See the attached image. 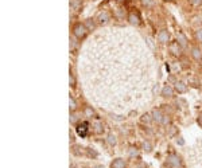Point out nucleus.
Returning <instances> with one entry per match:
<instances>
[{
  "mask_svg": "<svg viewBox=\"0 0 202 168\" xmlns=\"http://www.w3.org/2000/svg\"><path fill=\"white\" fill-rule=\"evenodd\" d=\"M78 70L85 94L94 105L117 114L150 104L158 67L139 34L105 28L82 47Z\"/></svg>",
  "mask_w": 202,
  "mask_h": 168,
  "instance_id": "1",
  "label": "nucleus"
},
{
  "mask_svg": "<svg viewBox=\"0 0 202 168\" xmlns=\"http://www.w3.org/2000/svg\"><path fill=\"white\" fill-rule=\"evenodd\" d=\"M73 32H74V35H76L77 38L82 39V38H85V36H86L88 28L85 27L84 24H76V26H74V28H73Z\"/></svg>",
  "mask_w": 202,
  "mask_h": 168,
  "instance_id": "2",
  "label": "nucleus"
},
{
  "mask_svg": "<svg viewBox=\"0 0 202 168\" xmlns=\"http://www.w3.org/2000/svg\"><path fill=\"white\" fill-rule=\"evenodd\" d=\"M88 126H89V124L86 123V121H85V123H81L80 125L77 126V135H78V136H81V137H86L88 136V130H89V128H88Z\"/></svg>",
  "mask_w": 202,
  "mask_h": 168,
  "instance_id": "3",
  "label": "nucleus"
},
{
  "mask_svg": "<svg viewBox=\"0 0 202 168\" xmlns=\"http://www.w3.org/2000/svg\"><path fill=\"white\" fill-rule=\"evenodd\" d=\"M167 163L170 165H173L174 168H178L179 165H181V160H179V158H178V156H175V155H170V156H168Z\"/></svg>",
  "mask_w": 202,
  "mask_h": 168,
  "instance_id": "4",
  "label": "nucleus"
},
{
  "mask_svg": "<svg viewBox=\"0 0 202 168\" xmlns=\"http://www.w3.org/2000/svg\"><path fill=\"white\" fill-rule=\"evenodd\" d=\"M111 168H126V163L123 159H116V160L112 161Z\"/></svg>",
  "mask_w": 202,
  "mask_h": 168,
  "instance_id": "5",
  "label": "nucleus"
},
{
  "mask_svg": "<svg viewBox=\"0 0 202 168\" xmlns=\"http://www.w3.org/2000/svg\"><path fill=\"white\" fill-rule=\"evenodd\" d=\"M173 93H174V90H173V88H171L170 85H164L163 89H162V96H164V97H171Z\"/></svg>",
  "mask_w": 202,
  "mask_h": 168,
  "instance_id": "6",
  "label": "nucleus"
},
{
  "mask_svg": "<svg viewBox=\"0 0 202 168\" xmlns=\"http://www.w3.org/2000/svg\"><path fill=\"white\" fill-rule=\"evenodd\" d=\"M175 89H177L178 93H185L187 90V86H186L185 82H182V81H178L177 84H175Z\"/></svg>",
  "mask_w": 202,
  "mask_h": 168,
  "instance_id": "7",
  "label": "nucleus"
},
{
  "mask_svg": "<svg viewBox=\"0 0 202 168\" xmlns=\"http://www.w3.org/2000/svg\"><path fill=\"white\" fill-rule=\"evenodd\" d=\"M168 38H170V35H168V32L166 31V30H162V31L158 34V39H159V42H167Z\"/></svg>",
  "mask_w": 202,
  "mask_h": 168,
  "instance_id": "8",
  "label": "nucleus"
},
{
  "mask_svg": "<svg viewBox=\"0 0 202 168\" xmlns=\"http://www.w3.org/2000/svg\"><path fill=\"white\" fill-rule=\"evenodd\" d=\"M128 20L131 24L133 26H139L140 24V18H139V15H135V14H131L128 16Z\"/></svg>",
  "mask_w": 202,
  "mask_h": 168,
  "instance_id": "9",
  "label": "nucleus"
},
{
  "mask_svg": "<svg viewBox=\"0 0 202 168\" xmlns=\"http://www.w3.org/2000/svg\"><path fill=\"white\" fill-rule=\"evenodd\" d=\"M163 117L164 116L160 113V110H156V109H155L152 112V120H155L156 123H162V121H163Z\"/></svg>",
  "mask_w": 202,
  "mask_h": 168,
  "instance_id": "10",
  "label": "nucleus"
},
{
  "mask_svg": "<svg viewBox=\"0 0 202 168\" xmlns=\"http://www.w3.org/2000/svg\"><path fill=\"white\" fill-rule=\"evenodd\" d=\"M109 20V15H108V12H101L100 15H98V22H100L101 24H105Z\"/></svg>",
  "mask_w": 202,
  "mask_h": 168,
  "instance_id": "11",
  "label": "nucleus"
},
{
  "mask_svg": "<svg viewBox=\"0 0 202 168\" xmlns=\"http://www.w3.org/2000/svg\"><path fill=\"white\" fill-rule=\"evenodd\" d=\"M186 42H187V40H186V36L183 35V34H181V32H179V34H177V43H179L182 47H185Z\"/></svg>",
  "mask_w": 202,
  "mask_h": 168,
  "instance_id": "12",
  "label": "nucleus"
},
{
  "mask_svg": "<svg viewBox=\"0 0 202 168\" xmlns=\"http://www.w3.org/2000/svg\"><path fill=\"white\" fill-rule=\"evenodd\" d=\"M191 54H193V56H194V58H195L197 61H199V59L202 58L201 50H199L198 47H193V49H191Z\"/></svg>",
  "mask_w": 202,
  "mask_h": 168,
  "instance_id": "13",
  "label": "nucleus"
},
{
  "mask_svg": "<svg viewBox=\"0 0 202 168\" xmlns=\"http://www.w3.org/2000/svg\"><path fill=\"white\" fill-rule=\"evenodd\" d=\"M70 6H72L73 10H78V8L81 7V3H80V1H77V0H73V1L70 3Z\"/></svg>",
  "mask_w": 202,
  "mask_h": 168,
  "instance_id": "14",
  "label": "nucleus"
},
{
  "mask_svg": "<svg viewBox=\"0 0 202 168\" xmlns=\"http://www.w3.org/2000/svg\"><path fill=\"white\" fill-rule=\"evenodd\" d=\"M108 143L111 144V145H115L116 144V136L115 135H109L108 136Z\"/></svg>",
  "mask_w": 202,
  "mask_h": 168,
  "instance_id": "15",
  "label": "nucleus"
},
{
  "mask_svg": "<svg viewBox=\"0 0 202 168\" xmlns=\"http://www.w3.org/2000/svg\"><path fill=\"white\" fill-rule=\"evenodd\" d=\"M69 104H70V109H72V110H74V109H76V101H74L72 97L69 98Z\"/></svg>",
  "mask_w": 202,
  "mask_h": 168,
  "instance_id": "16",
  "label": "nucleus"
},
{
  "mask_svg": "<svg viewBox=\"0 0 202 168\" xmlns=\"http://www.w3.org/2000/svg\"><path fill=\"white\" fill-rule=\"evenodd\" d=\"M197 38L199 39V42H202V28H199L198 31H197Z\"/></svg>",
  "mask_w": 202,
  "mask_h": 168,
  "instance_id": "17",
  "label": "nucleus"
},
{
  "mask_svg": "<svg viewBox=\"0 0 202 168\" xmlns=\"http://www.w3.org/2000/svg\"><path fill=\"white\" fill-rule=\"evenodd\" d=\"M85 113H86V116H92L93 114V110H92L90 108H86L85 109Z\"/></svg>",
  "mask_w": 202,
  "mask_h": 168,
  "instance_id": "18",
  "label": "nucleus"
},
{
  "mask_svg": "<svg viewBox=\"0 0 202 168\" xmlns=\"http://www.w3.org/2000/svg\"><path fill=\"white\" fill-rule=\"evenodd\" d=\"M101 128H102V126H101V124H96V132H98V133H100V132H102V129H101Z\"/></svg>",
  "mask_w": 202,
  "mask_h": 168,
  "instance_id": "19",
  "label": "nucleus"
},
{
  "mask_svg": "<svg viewBox=\"0 0 202 168\" xmlns=\"http://www.w3.org/2000/svg\"><path fill=\"white\" fill-rule=\"evenodd\" d=\"M142 120H143L144 123H148V121H150V116H148V114H144V116H143V119H142Z\"/></svg>",
  "mask_w": 202,
  "mask_h": 168,
  "instance_id": "20",
  "label": "nucleus"
},
{
  "mask_svg": "<svg viewBox=\"0 0 202 168\" xmlns=\"http://www.w3.org/2000/svg\"><path fill=\"white\" fill-rule=\"evenodd\" d=\"M143 3L146 4V6H152L154 1H152V0H143Z\"/></svg>",
  "mask_w": 202,
  "mask_h": 168,
  "instance_id": "21",
  "label": "nucleus"
},
{
  "mask_svg": "<svg viewBox=\"0 0 202 168\" xmlns=\"http://www.w3.org/2000/svg\"><path fill=\"white\" fill-rule=\"evenodd\" d=\"M193 4H195V6H199V4H202V0H190Z\"/></svg>",
  "mask_w": 202,
  "mask_h": 168,
  "instance_id": "22",
  "label": "nucleus"
},
{
  "mask_svg": "<svg viewBox=\"0 0 202 168\" xmlns=\"http://www.w3.org/2000/svg\"><path fill=\"white\" fill-rule=\"evenodd\" d=\"M86 24H88V27H89V28H94V24H93V22L88 20V22H86Z\"/></svg>",
  "mask_w": 202,
  "mask_h": 168,
  "instance_id": "23",
  "label": "nucleus"
},
{
  "mask_svg": "<svg viewBox=\"0 0 202 168\" xmlns=\"http://www.w3.org/2000/svg\"><path fill=\"white\" fill-rule=\"evenodd\" d=\"M144 149H146V151H151V145L148 143H144Z\"/></svg>",
  "mask_w": 202,
  "mask_h": 168,
  "instance_id": "24",
  "label": "nucleus"
},
{
  "mask_svg": "<svg viewBox=\"0 0 202 168\" xmlns=\"http://www.w3.org/2000/svg\"><path fill=\"white\" fill-rule=\"evenodd\" d=\"M89 156H93V158H96V156H97V153H96L94 151H89Z\"/></svg>",
  "mask_w": 202,
  "mask_h": 168,
  "instance_id": "25",
  "label": "nucleus"
},
{
  "mask_svg": "<svg viewBox=\"0 0 202 168\" xmlns=\"http://www.w3.org/2000/svg\"><path fill=\"white\" fill-rule=\"evenodd\" d=\"M70 121H72V123H74V121H76V116H74V114L70 116Z\"/></svg>",
  "mask_w": 202,
  "mask_h": 168,
  "instance_id": "26",
  "label": "nucleus"
},
{
  "mask_svg": "<svg viewBox=\"0 0 202 168\" xmlns=\"http://www.w3.org/2000/svg\"><path fill=\"white\" fill-rule=\"evenodd\" d=\"M178 144H179V145H183V144H185L183 139H179V140H178Z\"/></svg>",
  "mask_w": 202,
  "mask_h": 168,
  "instance_id": "27",
  "label": "nucleus"
},
{
  "mask_svg": "<svg viewBox=\"0 0 202 168\" xmlns=\"http://www.w3.org/2000/svg\"><path fill=\"white\" fill-rule=\"evenodd\" d=\"M94 168H104L102 165H97V167H94Z\"/></svg>",
  "mask_w": 202,
  "mask_h": 168,
  "instance_id": "28",
  "label": "nucleus"
}]
</instances>
